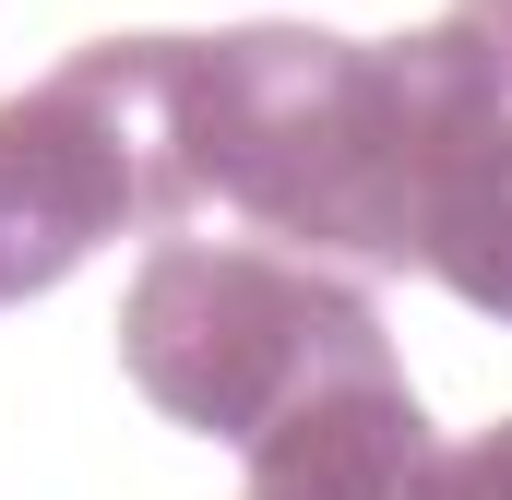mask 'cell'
I'll use <instances>...</instances> for the list:
<instances>
[{
    "label": "cell",
    "instance_id": "2",
    "mask_svg": "<svg viewBox=\"0 0 512 500\" xmlns=\"http://www.w3.org/2000/svg\"><path fill=\"white\" fill-rule=\"evenodd\" d=\"M120 370L167 429L251 453L298 405H322L334 381H382L405 358H393L358 274L298 262L274 239H191L179 227L143 250V274L120 298Z\"/></svg>",
    "mask_w": 512,
    "mask_h": 500
},
{
    "label": "cell",
    "instance_id": "4",
    "mask_svg": "<svg viewBox=\"0 0 512 500\" xmlns=\"http://www.w3.org/2000/svg\"><path fill=\"white\" fill-rule=\"evenodd\" d=\"M429 405L405 393V370L334 381L322 405H298L274 441H251V489L239 500H405L429 465Z\"/></svg>",
    "mask_w": 512,
    "mask_h": 500
},
{
    "label": "cell",
    "instance_id": "7",
    "mask_svg": "<svg viewBox=\"0 0 512 500\" xmlns=\"http://www.w3.org/2000/svg\"><path fill=\"white\" fill-rule=\"evenodd\" d=\"M453 24L489 48V72H501V96H512V0H453Z\"/></svg>",
    "mask_w": 512,
    "mask_h": 500
},
{
    "label": "cell",
    "instance_id": "1",
    "mask_svg": "<svg viewBox=\"0 0 512 500\" xmlns=\"http://www.w3.org/2000/svg\"><path fill=\"white\" fill-rule=\"evenodd\" d=\"M489 120H512V96L465 24L370 48L322 24L167 36V131L191 203H227L251 239L334 274H417V215Z\"/></svg>",
    "mask_w": 512,
    "mask_h": 500
},
{
    "label": "cell",
    "instance_id": "3",
    "mask_svg": "<svg viewBox=\"0 0 512 500\" xmlns=\"http://www.w3.org/2000/svg\"><path fill=\"white\" fill-rule=\"evenodd\" d=\"M191 179L167 131V36L72 48L48 84L0 96V310L48 298L108 239H179Z\"/></svg>",
    "mask_w": 512,
    "mask_h": 500
},
{
    "label": "cell",
    "instance_id": "5",
    "mask_svg": "<svg viewBox=\"0 0 512 500\" xmlns=\"http://www.w3.org/2000/svg\"><path fill=\"white\" fill-rule=\"evenodd\" d=\"M417 274L453 286L465 310L512 322V120H489L453 167H441V191H429V215H417Z\"/></svg>",
    "mask_w": 512,
    "mask_h": 500
},
{
    "label": "cell",
    "instance_id": "6",
    "mask_svg": "<svg viewBox=\"0 0 512 500\" xmlns=\"http://www.w3.org/2000/svg\"><path fill=\"white\" fill-rule=\"evenodd\" d=\"M405 500H512V417L501 429H477V441H441L429 465H417V489Z\"/></svg>",
    "mask_w": 512,
    "mask_h": 500
}]
</instances>
